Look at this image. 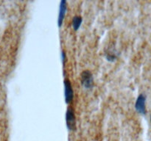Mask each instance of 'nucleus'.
<instances>
[{
  "label": "nucleus",
  "instance_id": "obj_1",
  "mask_svg": "<svg viewBox=\"0 0 151 141\" xmlns=\"http://www.w3.org/2000/svg\"><path fill=\"white\" fill-rule=\"evenodd\" d=\"M81 80L82 85L86 89H90V88H92L93 85H94L93 75L91 72L88 70H83L81 73Z\"/></svg>",
  "mask_w": 151,
  "mask_h": 141
},
{
  "label": "nucleus",
  "instance_id": "obj_2",
  "mask_svg": "<svg viewBox=\"0 0 151 141\" xmlns=\"http://www.w3.org/2000/svg\"><path fill=\"white\" fill-rule=\"evenodd\" d=\"M66 126L69 130L75 131L76 129V118L74 110L72 107H69L66 113Z\"/></svg>",
  "mask_w": 151,
  "mask_h": 141
},
{
  "label": "nucleus",
  "instance_id": "obj_3",
  "mask_svg": "<svg viewBox=\"0 0 151 141\" xmlns=\"http://www.w3.org/2000/svg\"><path fill=\"white\" fill-rule=\"evenodd\" d=\"M64 95H65V101L67 104H69L72 101L74 98V92L72 89V84L70 81L68 79H64Z\"/></svg>",
  "mask_w": 151,
  "mask_h": 141
},
{
  "label": "nucleus",
  "instance_id": "obj_4",
  "mask_svg": "<svg viewBox=\"0 0 151 141\" xmlns=\"http://www.w3.org/2000/svg\"><path fill=\"white\" fill-rule=\"evenodd\" d=\"M146 96L145 94L142 93L137 97V101L135 103L136 110L139 113L142 115H145L146 113Z\"/></svg>",
  "mask_w": 151,
  "mask_h": 141
},
{
  "label": "nucleus",
  "instance_id": "obj_5",
  "mask_svg": "<svg viewBox=\"0 0 151 141\" xmlns=\"http://www.w3.org/2000/svg\"><path fill=\"white\" fill-rule=\"evenodd\" d=\"M66 10H67V3H66V1L62 0L60 3L58 18V26H60V27L62 26V24H63L65 15H66Z\"/></svg>",
  "mask_w": 151,
  "mask_h": 141
},
{
  "label": "nucleus",
  "instance_id": "obj_6",
  "mask_svg": "<svg viewBox=\"0 0 151 141\" xmlns=\"http://www.w3.org/2000/svg\"><path fill=\"white\" fill-rule=\"evenodd\" d=\"M83 19L81 16H74L73 19H72V26H73L75 30H78L82 24Z\"/></svg>",
  "mask_w": 151,
  "mask_h": 141
},
{
  "label": "nucleus",
  "instance_id": "obj_7",
  "mask_svg": "<svg viewBox=\"0 0 151 141\" xmlns=\"http://www.w3.org/2000/svg\"><path fill=\"white\" fill-rule=\"evenodd\" d=\"M106 59H107L109 61H114L115 60H116V55L115 54H114L113 53H108L107 54H106Z\"/></svg>",
  "mask_w": 151,
  "mask_h": 141
},
{
  "label": "nucleus",
  "instance_id": "obj_8",
  "mask_svg": "<svg viewBox=\"0 0 151 141\" xmlns=\"http://www.w3.org/2000/svg\"><path fill=\"white\" fill-rule=\"evenodd\" d=\"M61 58H62L63 64L64 65V63H66V53H65V51H63V50L61 51Z\"/></svg>",
  "mask_w": 151,
  "mask_h": 141
},
{
  "label": "nucleus",
  "instance_id": "obj_9",
  "mask_svg": "<svg viewBox=\"0 0 151 141\" xmlns=\"http://www.w3.org/2000/svg\"><path fill=\"white\" fill-rule=\"evenodd\" d=\"M150 123H151V115H150Z\"/></svg>",
  "mask_w": 151,
  "mask_h": 141
}]
</instances>
